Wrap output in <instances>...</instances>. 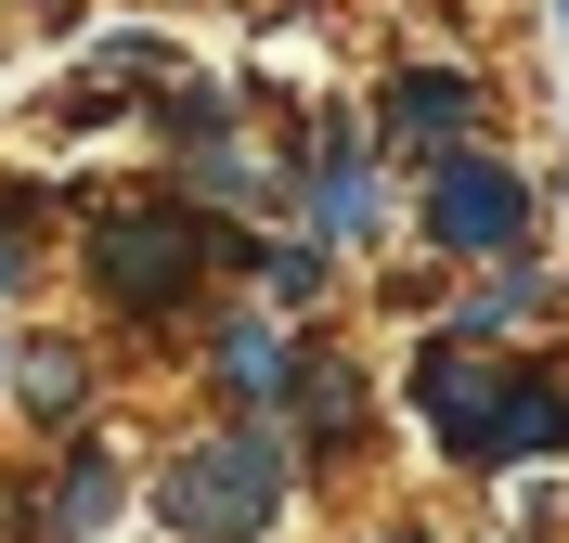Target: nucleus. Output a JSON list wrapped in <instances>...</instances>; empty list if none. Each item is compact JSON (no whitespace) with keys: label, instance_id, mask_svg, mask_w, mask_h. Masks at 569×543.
<instances>
[{"label":"nucleus","instance_id":"nucleus-1","mask_svg":"<svg viewBox=\"0 0 569 543\" xmlns=\"http://www.w3.org/2000/svg\"><path fill=\"white\" fill-rule=\"evenodd\" d=\"M427 414H440V453H466V466H518V453H557L569 440V401L557 375H531V362H466L453 336L415 362Z\"/></svg>","mask_w":569,"mask_h":543},{"label":"nucleus","instance_id":"nucleus-2","mask_svg":"<svg viewBox=\"0 0 569 543\" xmlns=\"http://www.w3.org/2000/svg\"><path fill=\"white\" fill-rule=\"evenodd\" d=\"M284 505V428L259 414V428H220L194 440V453H169L156 466V517H169L181 543H259Z\"/></svg>","mask_w":569,"mask_h":543},{"label":"nucleus","instance_id":"nucleus-3","mask_svg":"<svg viewBox=\"0 0 569 543\" xmlns=\"http://www.w3.org/2000/svg\"><path fill=\"white\" fill-rule=\"evenodd\" d=\"M208 247H233V233H208V220H181V208H117L104 233H91V272H104L130 311H181L194 272H208Z\"/></svg>","mask_w":569,"mask_h":543},{"label":"nucleus","instance_id":"nucleus-4","mask_svg":"<svg viewBox=\"0 0 569 543\" xmlns=\"http://www.w3.org/2000/svg\"><path fill=\"white\" fill-rule=\"evenodd\" d=\"M518 233H531V194H518V169H505V155H440V169H427V247L505 259Z\"/></svg>","mask_w":569,"mask_h":543},{"label":"nucleus","instance_id":"nucleus-5","mask_svg":"<svg viewBox=\"0 0 569 543\" xmlns=\"http://www.w3.org/2000/svg\"><path fill=\"white\" fill-rule=\"evenodd\" d=\"M389 130H401V143H453V130H479V78L401 66V78H389Z\"/></svg>","mask_w":569,"mask_h":543},{"label":"nucleus","instance_id":"nucleus-6","mask_svg":"<svg viewBox=\"0 0 569 543\" xmlns=\"http://www.w3.org/2000/svg\"><path fill=\"white\" fill-rule=\"evenodd\" d=\"M311 233L323 247H362V233H376V181H362L350 130H323V155H311Z\"/></svg>","mask_w":569,"mask_h":543},{"label":"nucleus","instance_id":"nucleus-7","mask_svg":"<svg viewBox=\"0 0 569 543\" xmlns=\"http://www.w3.org/2000/svg\"><path fill=\"white\" fill-rule=\"evenodd\" d=\"M220 389L259 401V414L298 401V350H284V324H233V336H220Z\"/></svg>","mask_w":569,"mask_h":543},{"label":"nucleus","instance_id":"nucleus-8","mask_svg":"<svg viewBox=\"0 0 569 543\" xmlns=\"http://www.w3.org/2000/svg\"><path fill=\"white\" fill-rule=\"evenodd\" d=\"M350 428H362V375L337 350H311L298 362V440H350Z\"/></svg>","mask_w":569,"mask_h":543},{"label":"nucleus","instance_id":"nucleus-9","mask_svg":"<svg viewBox=\"0 0 569 543\" xmlns=\"http://www.w3.org/2000/svg\"><path fill=\"white\" fill-rule=\"evenodd\" d=\"M104 517H117V466L78 440V453H66V479H52V531H104Z\"/></svg>","mask_w":569,"mask_h":543},{"label":"nucleus","instance_id":"nucleus-10","mask_svg":"<svg viewBox=\"0 0 569 543\" xmlns=\"http://www.w3.org/2000/svg\"><path fill=\"white\" fill-rule=\"evenodd\" d=\"M27 401H39V414H66V401H78V350H27Z\"/></svg>","mask_w":569,"mask_h":543},{"label":"nucleus","instance_id":"nucleus-11","mask_svg":"<svg viewBox=\"0 0 569 543\" xmlns=\"http://www.w3.org/2000/svg\"><path fill=\"white\" fill-rule=\"evenodd\" d=\"M13 272H27V247H13V233H0V285H13Z\"/></svg>","mask_w":569,"mask_h":543},{"label":"nucleus","instance_id":"nucleus-12","mask_svg":"<svg viewBox=\"0 0 569 543\" xmlns=\"http://www.w3.org/2000/svg\"><path fill=\"white\" fill-rule=\"evenodd\" d=\"M401 543H415V531H401Z\"/></svg>","mask_w":569,"mask_h":543}]
</instances>
